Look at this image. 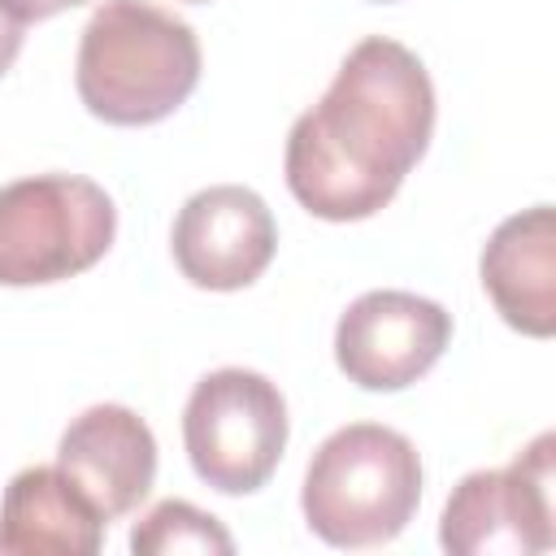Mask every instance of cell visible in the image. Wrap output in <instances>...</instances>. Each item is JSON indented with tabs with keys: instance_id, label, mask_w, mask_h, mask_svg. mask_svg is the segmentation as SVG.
Wrapping results in <instances>:
<instances>
[{
	"instance_id": "5",
	"label": "cell",
	"mask_w": 556,
	"mask_h": 556,
	"mask_svg": "<svg viewBox=\"0 0 556 556\" xmlns=\"http://www.w3.org/2000/svg\"><path fill=\"white\" fill-rule=\"evenodd\" d=\"M182 443L195 478L222 495L261 491L287 447V400L256 369L226 365L191 387Z\"/></svg>"
},
{
	"instance_id": "4",
	"label": "cell",
	"mask_w": 556,
	"mask_h": 556,
	"mask_svg": "<svg viewBox=\"0 0 556 556\" xmlns=\"http://www.w3.org/2000/svg\"><path fill=\"white\" fill-rule=\"evenodd\" d=\"M117 235L109 191L83 174H30L0 187V287H48L91 269Z\"/></svg>"
},
{
	"instance_id": "11",
	"label": "cell",
	"mask_w": 556,
	"mask_h": 556,
	"mask_svg": "<svg viewBox=\"0 0 556 556\" xmlns=\"http://www.w3.org/2000/svg\"><path fill=\"white\" fill-rule=\"evenodd\" d=\"M104 526L109 521L56 465H30L4 486L0 556H91L104 543Z\"/></svg>"
},
{
	"instance_id": "16",
	"label": "cell",
	"mask_w": 556,
	"mask_h": 556,
	"mask_svg": "<svg viewBox=\"0 0 556 556\" xmlns=\"http://www.w3.org/2000/svg\"><path fill=\"white\" fill-rule=\"evenodd\" d=\"M378 4H391V0H378Z\"/></svg>"
},
{
	"instance_id": "6",
	"label": "cell",
	"mask_w": 556,
	"mask_h": 556,
	"mask_svg": "<svg viewBox=\"0 0 556 556\" xmlns=\"http://www.w3.org/2000/svg\"><path fill=\"white\" fill-rule=\"evenodd\" d=\"M556 434H534L504 469H473L456 482L443 504L439 543L456 556H517L547 552L556 543L552 526V465Z\"/></svg>"
},
{
	"instance_id": "10",
	"label": "cell",
	"mask_w": 556,
	"mask_h": 556,
	"mask_svg": "<svg viewBox=\"0 0 556 556\" xmlns=\"http://www.w3.org/2000/svg\"><path fill=\"white\" fill-rule=\"evenodd\" d=\"M482 287L495 313L530 334L547 339L556 330V213L552 204L521 208L504 217L478 261Z\"/></svg>"
},
{
	"instance_id": "7",
	"label": "cell",
	"mask_w": 556,
	"mask_h": 556,
	"mask_svg": "<svg viewBox=\"0 0 556 556\" xmlns=\"http://www.w3.org/2000/svg\"><path fill=\"white\" fill-rule=\"evenodd\" d=\"M452 343V313L417 291H365L334 326V361L365 391H404Z\"/></svg>"
},
{
	"instance_id": "2",
	"label": "cell",
	"mask_w": 556,
	"mask_h": 556,
	"mask_svg": "<svg viewBox=\"0 0 556 556\" xmlns=\"http://www.w3.org/2000/svg\"><path fill=\"white\" fill-rule=\"evenodd\" d=\"M200 83V39L191 22L152 0H104L78 39L74 87L91 117L109 126L165 122Z\"/></svg>"
},
{
	"instance_id": "8",
	"label": "cell",
	"mask_w": 556,
	"mask_h": 556,
	"mask_svg": "<svg viewBox=\"0 0 556 556\" xmlns=\"http://www.w3.org/2000/svg\"><path fill=\"white\" fill-rule=\"evenodd\" d=\"M169 248L191 287L239 291L269 269L278 252V226L269 204L252 187L217 182L195 191L178 208Z\"/></svg>"
},
{
	"instance_id": "3",
	"label": "cell",
	"mask_w": 556,
	"mask_h": 556,
	"mask_svg": "<svg viewBox=\"0 0 556 556\" xmlns=\"http://www.w3.org/2000/svg\"><path fill=\"white\" fill-rule=\"evenodd\" d=\"M421 504V456L408 434L352 421L326 434L304 469L300 508L330 547H378L404 534Z\"/></svg>"
},
{
	"instance_id": "13",
	"label": "cell",
	"mask_w": 556,
	"mask_h": 556,
	"mask_svg": "<svg viewBox=\"0 0 556 556\" xmlns=\"http://www.w3.org/2000/svg\"><path fill=\"white\" fill-rule=\"evenodd\" d=\"M22 39H26V22L0 0V78L9 74V65L17 61V52H22Z\"/></svg>"
},
{
	"instance_id": "1",
	"label": "cell",
	"mask_w": 556,
	"mask_h": 556,
	"mask_svg": "<svg viewBox=\"0 0 556 556\" xmlns=\"http://www.w3.org/2000/svg\"><path fill=\"white\" fill-rule=\"evenodd\" d=\"M434 135V83L413 48L361 39L313 109L287 135V191L321 222H365L387 208Z\"/></svg>"
},
{
	"instance_id": "12",
	"label": "cell",
	"mask_w": 556,
	"mask_h": 556,
	"mask_svg": "<svg viewBox=\"0 0 556 556\" xmlns=\"http://www.w3.org/2000/svg\"><path fill=\"white\" fill-rule=\"evenodd\" d=\"M130 552L135 556H178V552L230 556L235 539L213 513H204V508H195L187 500H161L130 530Z\"/></svg>"
},
{
	"instance_id": "15",
	"label": "cell",
	"mask_w": 556,
	"mask_h": 556,
	"mask_svg": "<svg viewBox=\"0 0 556 556\" xmlns=\"http://www.w3.org/2000/svg\"><path fill=\"white\" fill-rule=\"evenodd\" d=\"M187 4H208V0H187Z\"/></svg>"
},
{
	"instance_id": "14",
	"label": "cell",
	"mask_w": 556,
	"mask_h": 556,
	"mask_svg": "<svg viewBox=\"0 0 556 556\" xmlns=\"http://www.w3.org/2000/svg\"><path fill=\"white\" fill-rule=\"evenodd\" d=\"M22 22H43V17H56V13H65V9H78V4H87V0H4Z\"/></svg>"
},
{
	"instance_id": "9",
	"label": "cell",
	"mask_w": 556,
	"mask_h": 556,
	"mask_svg": "<svg viewBox=\"0 0 556 556\" xmlns=\"http://www.w3.org/2000/svg\"><path fill=\"white\" fill-rule=\"evenodd\" d=\"M56 469L104 521H117L135 513L156 482V434L126 404H91L65 426Z\"/></svg>"
}]
</instances>
